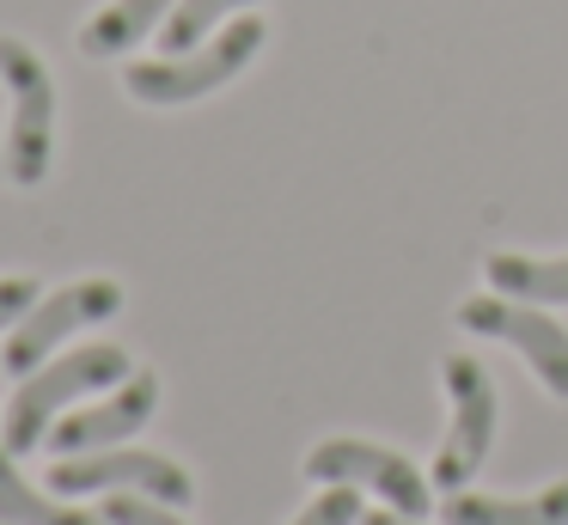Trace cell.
Masks as SVG:
<instances>
[{
  "label": "cell",
  "mask_w": 568,
  "mask_h": 525,
  "mask_svg": "<svg viewBox=\"0 0 568 525\" xmlns=\"http://www.w3.org/2000/svg\"><path fill=\"white\" fill-rule=\"evenodd\" d=\"M489 275V293H507V300L526 305H568V256H519V251H495L483 263Z\"/></svg>",
  "instance_id": "obj_12"
},
{
  "label": "cell",
  "mask_w": 568,
  "mask_h": 525,
  "mask_svg": "<svg viewBox=\"0 0 568 525\" xmlns=\"http://www.w3.org/2000/svg\"><path fill=\"white\" fill-rule=\"evenodd\" d=\"M99 513H104V525H184L172 501L135 495V488H116V495H104Z\"/></svg>",
  "instance_id": "obj_15"
},
{
  "label": "cell",
  "mask_w": 568,
  "mask_h": 525,
  "mask_svg": "<svg viewBox=\"0 0 568 525\" xmlns=\"http://www.w3.org/2000/svg\"><path fill=\"white\" fill-rule=\"evenodd\" d=\"M458 324H465L470 336L519 349V361L538 373V385L568 403V324H556L550 312H538V305H526V300H507V293H477V300H465L458 305Z\"/></svg>",
  "instance_id": "obj_7"
},
{
  "label": "cell",
  "mask_w": 568,
  "mask_h": 525,
  "mask_svg": "<svg viewBox=\"0 0 568 525\" xmlns=\"http://www.w3.org/2000/svg\"><path fill=\"white\" fill-rule=\"evenodd\" d=\"M129 305L123 281L111 275H87V281H68L62 293H43L38 305H31L26 317H19L13 330H7V349H0V361H7V373L26 378L31 366H43L55 349H62L74 330L87 324H111L116 312Z\"/></svg>",
  "instance_id": "obj_4"
},
{
  "label": "cell",
  "mask_w": 568,
  "mask_h": 525,
  "mask_svg": "<svg viewBox=\"0 0 568 525\" xmlns=\"http://www.w3.org/2000/svg\"><path fill=\"white\" fill-rule=\"evenodd\" d=\"M0 85L13 98L7 110V178L19 190H38L50 178V153H55V80L50 61L26 43V37L0 31Z\"/></svg>",
  "instance_id": "obj_3"
},
{
  "label": "cell",
  "mask_w": 568,
  "mask_h": 525,
  "mask_svg": "<svg viewBox=\"0 0 568 525\" xmlns=\"http://www.w3.org/2000/svg\"><path fill=\"white\" fill-rule=\"evenodd\" d=\"M172 7L178 0H111V7H99L80 24V55L111 61V55H123L129 43H141V37H160V24L172 19Z\"/></svg>",
  "instance_id": "obj_11"
},
{
  "label": "cell",
  "mask_w": 568,
  "mask_h": 525,
  "mask_svg": "<svg viewBox=\"0 0 568 525\" xmlns=\"http://www.w3.org/2000/svg\"><path fill=\"white\" fill-rule=\"evenodd\" d=\"M440 373H446V397H453V427H446L428 476H434V488L458 495V488L483 471V458H489V446H495V385L470 354H446Z\"/></svg>",
  "instance_id": "obj_8"
},
{
  "label": "cell",
  "mask_w": 568,
  "mask_h": 525,
  "mask_svg": "<svg viewBox=\"0 0 568 525\" xmlns=\"http://www.w3.org/2000/svg\"><path fill=\"white\" fill-rule=\"evenodd\" d=\"M239 7H263V0H178L172 19L160 24V49L165 55H184V49H196L202 37L221 31Z\"/></svg>",
  "instance_id": "obj_14"
},
{
  "label": "cell",
  "mask_w": 568,
  "mask_h": 525,
  "mask_svg": "<svg viewBox=\"0 0 568 525\" xmlns=\"http://www.w3.org/2000/svg\"><path fill=\"white\" fill-rule=\"evenodd\" d=\"M361 525H416V519H404V513H361Z\"/></svg>",
  "instance_id": "obj_18"
},
{
  "label": "cell",
  "mask_w": 568,
  "mask_h": 525,
  "mask_svg": "<svg viewBox=\"0 0 568 525\" xmlns=\"http://www.w3.org/2000/svg\"><path fill=\"white\" fill-rule=\"evenodd\" d=\"M263 37H270V24H263V19H226L221 31L202 37V43L184 49V55L129 61V68H123V92L135 98V104H153V110L196 104V98L221 92L226 80H239V73L257 61Z\"/></svg>",
  "instance_id": "obj_2"
},
{
  "label": "cell",
  "mask_w": 568,
  "mask_h": 525,
  "mask_svg": "<svg viewBox=\"0 0 568 525\" xmlns=\"http://www.w3.org/2000/svg\"><path fill=\"white\" fill-rule=\"evenodd\" d=\"M129 373H135V366H129V349H116V342H80L74 354H50L43 366H31V373L19 378L13 403L0 410V446L13 452V458L31 446H43L50 427L62 422L80 397L123 385Z\"/></svg>",
  "instance_id": "obj_1"
},
{
  "label": "cell",
  "mask_w": 568,
  "mask_h": 525,
  "mask_svg": "<svg viewBox=\"0 0 568 525\" xmlns=\"http://www.w3.org/2000/svg\"><path fill=\"white\" fill-rule=\"evenodd\" d=\"M0 525H104V513L68 507L62 495H43L19 476L13 452L0 446Z\"/></svg>",
  "instance_id": "obj_13"
},
{
  "label": "cell",
  "mask_w": 568,
  "mask_h": 525,
  "mask_svg": "<svg viewBox=\"0 0 568 525\" xmlns=\"http://www.w3.org/2000/svg\"><path fill=\"white\" fill-rule=\"evenodd\" d=\"M306 476L312 483H343V488H373L392 513L404 519H428L434 507V476H422L404 452L373 446V440H318L306 452Z\"/></svg>",
  "instance_id": "obj_5"
},
{
  "label": "cell",
  "mask_w": 568,
  "mask_h": 525,
  "mask_svg": "<svg viewBox=\"0 0 568 525\" xmlns=\"http://www.w3.org/2000/svg\"><path fill=\"white\" fill-rule=\"evenodd\" d=\"M153 410H160V373L135 366V373H129L123 385H111L99 403H87V410H68L62 422L50 427V446H55V458H74V452H104V446H129V440H135L141 427L153 422Z\"/></svg>",
  "instance_id": "obj_9"
},
{
  "label": "cell",
  "mask_w": 568,
  "mask_h": 525,
  "mask_svg": "<svg viewBox=\"0 0 568 525\" xmlns=\"http://www.w3.org/2000/svg\"><path fill=\"white\" fill-rule=\"evenodd\" d=\"M38 300H43V293H38V281H31V275H0V330H13Z\"/></svg>",
  "instance_id": "obj_17"
},
{
  "label": "cell",
  "mask_w": 568,
  "mask_h": 525,
  "mask_svg": "<svg viewBox=\"0 0 568 525\" xmlns=\"http://www.w3.org/2000/svg\"><path fill=\"white\" fill-rule=\"evenodd\" d=\"M116 488L172 501V507H190V495H196V483H190L184 464L165 458V452H141V446L74 452V458L50 464V495H116Z\"/></svg>",
  "instance_id": "obj_6"
},
{
  "label": "cell",
  "mask_w": 568,
  "mask_h": 525,
  "mask_svg": "<svg viewBox=\"0 0 568 525\" xmlns=\"http://www.w3.org/2000/svg\"><path fill=\"white\" fill-rule=\"evenodd\" d=\"M294 525H361V488H343V483H324V495L300 513Z\"/></svg>",
  "instance_id": "obj_16"
},
{
  "label": "cell",
  "mask_w": 568,
  "mask_h": 525,
  "mask_svg": "<svg viewBox=\"0 0 568 525\" xmlns=\"http://www.w3.org/2000/svg\"><path fill=\"white\" fill-rule=\"evenodd\" d=\"M446 525H568V476L550 488H538V495H470V488H458V495H446L440 507Z\"/></svg>",
  "instance_id": "obj_10"
}]
</instances>
